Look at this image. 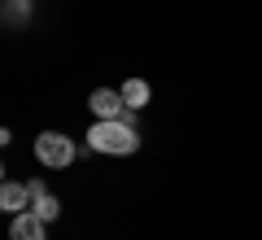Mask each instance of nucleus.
I'll use <instances>...</instances> for the list:
<instances>
[{
  "label": "nucleus",
  "mask_w": 262,
  "mask_h": 240,
  "mask_svg": "<svg viewBox=\"0 0 262 240\" xmlns=\"http://www.w3.org/2000/svg\"><path fill=\"white\" fill-rule=\"evenodd\" d=\"M88 148L92 153H110V157H127L140 148V127H127V122L110 118V122H96L88 131Z\"/></svg>",
  "instance_id": "f257e3e1"
},
{
  "label": "nucleus",
  "mask_w": 262,
  "mask_h": 240,
  "mask_svg": "<svg viewBox=\"0 0 262 240\" xmlns=\"http://www.w3.org/2000/svg\"><path fill=\"white\" fill-rule=\"evenodd\" d=\"M35 157L44 166H70L79 157V144L70 136H61V131H39L35 136Z\"/></svg>",
  "instance_id": "f03ea898"
},
{
  "label": "nucleus",
  "mask_w": 262,
  "mask_h": 240,
  "mask_svg": "<svg viewBox=\"0 0 262 240\" xmlns=\"http://www.w3.org/2000/svg\"><path fill=\"white\" fill-rule=\"evenodd\" d=\"M88 110L96 114V122H110V118H122L127 105H122V96L114 92V88H96V92L88 96Z\"/></svg>",
  "instance_id": "7ed1b4c3"
},
{
  "label": "nucleus",
  "mask_w": 262,
  "mask_h": 240,
  "mask_svg": "<svg viewBox=\"0 0 262 240\" xmlns=\"http://www.w3.org/2000/svg\"><path fill=\"white\" fill-rule=\"evenodd\" d=\"M27 205H31V192H27V184H13V179H5L0 184V210L9 214H27Z\"/></svg>",
  "instance_id": "20e7f679"
},
{
  "label": "nucleus",
  "mask_w": 262,
  "mask_h": 240,
  "mask_svg": "<svg viewBox=\"0 0 262 240\" xmlns=\"http://www.w3.org/2000/svg\"><path fill=\"white\" fill-rule=\"evenodd\" d=\"M44 227H48V223L39 219V214H31V210H27V214H13L9 236H13V240H48V231H44Z\"/></svg>",
  "instance_id": "39448f33"
},
{
  "label": "nucleus",
  "mask_w": 262,
  "mask_h": 240,
  "mask_svg": "<svg viewBox=\"0 0 262 240\" xmlns=\"http://www.w3.org/2000/svg\"><path fill=\"white\" fill-rule=\"evenodd\" d=\"M118 96H122V105H127V110H149V101H153V88L144 83V79H127V83L118 88Z\"/></svg>",
  "instance_id": "423d86ee"
},
{
  "label": "nucleus",
  "mask_w": 262,
  "mask_h": 240,
  "mask_svg": "<svg viewBox=\"0 0 262 240\" xmlns=\"http://www.w3.org/2000/svg\"><path fill=\"white\" fill-rule=\"evenodd\" d=\"M31 214H39L44 223H53L57 214H61V205H57V197H53V192H44V197H35V201H31Z\"/></svg>",
  "instance_id": "0eeeda50"
},
{
  "label": "nucleus",
  "mask_w": 262,
  "mask_h": 240,
  "mask_svg": "<svg viewBox=\"0 0 262 240\" xmlns=\"http://www.w3.org/2000/svg\"><path fill=\"white\" fill-rule=\"evenodd\" d=\"M27 192H31V201H35V197H44L48 188H44V179H31V184H27Z\"/></svg>",
  "instance_id": "6e6552de"
},
{
  "label": "nucleus",
  "mask_w": 262,
  "mask_h": 240,
  "mask_svg": "<svg viewBox=\"0 0 262 240\" xmlns=\"http://www.w3.org/2000/svg\"><path fill=\"white\" fill-rule=\"evenodd\" d=\"M5 144H13V131L9 127H0V148H5Z\"/></svg>",
  "instance_id": "1a4fd4ad"
},
{
  "label": "nucleus",
  "mask_w": 262,
  "mask_h": 240,
  "mask_svg": "<svg viewBox=\"0 0 262 240\" xmlns=\"http://www.w3.org/2000/svg\"><path fill=\"white\" fill-rule=\"evenodd\" d=\"M0 184H5V166H0Z\"/></svg>",
  "instance_id": "9d476101"
}]
</instances>
